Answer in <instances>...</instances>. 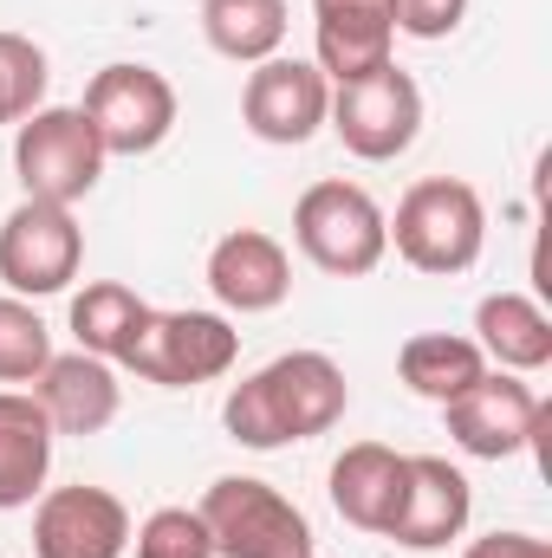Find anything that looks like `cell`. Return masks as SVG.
Returning <instances> with one entry per match:
<instances>
[{
	"mask_svg": "<svg viewBox=\"0 0 552 558\" xmlns=\"http://www.w3.org/2000/svg\"><path fill=\"white\" fill-rule=\"evenodd\" d=\"M397 254L416 274H468L488 247V208L461 175H422L410 195L397 202V221H384Z\"/></svg>",
	"mask_w": 552,
	"mask_h": 558,
	"instance_id": "7a4b0ae2",
	"label": "cell"
},
{
	"mask_svg": "<svg viewBox=\"0 0 552 558\" xmlns=\"http://www.w3.org/2000/svg\"><path fill=\"white\" fill-rule=\"evenodd\" d=\"M33 397L52 422V435H98L118 422V403H124V384L105 357L92 351H52V364L33 377Z\"/></svg>",
	"mask_w": 552,
	"mask_h": 558,
	"instance_id": "9a60e30c",
	"label": "cell"
},
{
	"mask_svg": "<svg viewBox=\"0 0 552 558\" xmlns=\"http://www.w3.org/2000/svg\"><path fill=\"white\" fill-rule=\"evenodd\" d=\"M208 292L228 312H274V305H286V292H292V260H286V247H279L274 234L235 228L208 254Z\"/></svg>",
	"mask_w": 552,
	"mask_h": 558,
	"instance_id": "2e32d148",
	"label": "cell"
},
{
	"mask_svg": "<svg viewBox=\"0 0 552 558\" xmlns=\"http://www.w3.org/2000/svg\"><path fill=\"white\" fill-rule=\"evenodd\" d=\"M143 318H149V305H143L124 279H92V286L72 299V338H79V351H92V357H105V364H118V357L131 351V338H137Z\"/></svg>",
	"mask_w": 552,
	"mask_h": 558,
	"instance_id": "44dd1931",
	"label": "cell"
},
{
	"mask_svg": "<svg viewBox=\"0 0 552 558\" xmlns=\"http://www.w3.org/2000/svg\"><path fill=\"white\" fill-rule=\"evenodd\" d=\"M325 124L338 131V143L351 149V156H364V162H391V156H404L422 131V92H416V78L391 59L384 72H371V78H351V85H332V111H325Z\"/></svg>",
	"mask_w": 552,
	"mask_h": 558,
	"instance_id": "ba28073f",
	"label": "cell"
},
{
	"mask_svg": "<svg viewBox=\"0 0 552 558\" xmlns=\"http://www.w3.org/2000/svg\"><path fill=\"white\" fill-rule=\"evenodd\" d=\"M448 416V435L475 454V461H507L520 448H533L540 422H547V403L533 397L527 377L514 371H481L455 403H442Z\"/></svg>",
	"mask_w": 552,
	"mask_h": 558,
	"instance_id": "30bf717a",
	"label": "cell"
},
{
	"mask_svg": "<svg viewBox=\"0 0 552 558\" xmlns=\"http://www.w3.org/2000/svg\"><path fill=\"white\" fill-rule=\"evenodd\" d=\"M79 260H85V234H79L72 208H59V202H20L0 221V279H7L13 299L65 292L79 279Z\"/></svg>",
	"mask_w": 552,
	"mask_h": 558,
	"instance_id": "9c48e42d",
	"label": "cell"
},
{
	"mask_svg": "<svg viewBox=\"0 0 552 558\" xmlns=\"http://www.w3.org/2000/svg\"><path fill=\"white\" fill-rule=\"evenodd\" d=\"M202 33L221 59L261 65L286 39V0H202Z\"/></svg>",
	"mask_w": 552,
	"mask_h": 558,
	"instance_id": "7402d4cb",
	"label": "cell"
},
{
	"mask_svg": "<svg viewBox=\"0 0 552 558\" xmlns=\"http://www.w3.org/2000/svg\"><path fill=\"white\" fill-rule=\"evenodd\" d=\"M235 357H241V331H235L221 312H149L118 364L137 371L143 384L195 390V384L228 377Z\"/></svg>",
	"mask_w": 552,
	"mask_h": 558,
	"instance_id": "5b68a950",
	"label": "cell"
},
{
	"mask_svg": "<svg viewBox=\"0 0 552 558\" xmlns=\"http://www.w3.org/2000/svg\"><path fill=\"white\" fill-rule=\"evenodd\" d=\"M312 33H319V72L325 85H351L391 65L397 20L391 0H312Z\"/></svg>",
	"mask_w": 552,
	"mask_h": 558,
	"instance_id": "5bb4252c",
	"label": "cell"
},
{
	"mask_svg": "<svg viewBox=\"0 0 552 558\" xmlns=\"http://www.w3.org/2000/svg\"><path fill=\"white\" fill-rule=\"evenodd\" d=\"M52 474V422L33 390H0V513L33 507Z\"/></svg>",
	"mask_w": 552,
	"mask_h": 558,
	"instance_id": "ac0fdd59",
	"label": "cell"
},
{
	"mask_svg": "<svg viewBox=\"0 0 552 558\" xmlns=\"http://www.w3.org/2000/svg\"><path fill=\"white\" fill-rule=\"evenodd\" d=\"M52 364V331L26 299H0V384H33Z\"/></svg>",
	"mask_w": 552,
	"mask_h": 558,
	"instance_id": "603a6c76",
	"label": "cell"
},
{
	"mask_svg": "<svg viewBox=\"0 0 552 558\" xmlns=\"http://www.w3.org/2000/svg\"><path fill=\"white\" fill-rule=\"evenodd\" d=\"M461 558H552V546L533 539V533H488V539H475Z\"/></svg>",
	"mask_w": 552,
	"mask_h": 558,
	"instance_id": "4316f807",
	"label": "cell"
},
{
	"mask_svg": "<svg viewBox=\"0 0 552 558\" xmlns=\"http://www.w3.org/2000/svg\"><path fill=\"white\" fill-rule=\"evenodd\" d=\"M292 241L299 254L332 279H364L384 267L391 254V228L384 208L358 189V182H312L292 208Z\"/></svg>",
	"mask_w": 552,
	"mask_h": 558,
	"instance_id": "3957f363",
	"label": "cell"
},
{
	"mask_svg": "<svg viewBox=\"0 0 552 558\" xmlns=\"http://www.w3.org/2000/svg\"><path fill=\"white\" fill-rule=\"evenodd\" d=\"M461 13H468V0H391L397 33H410V39H448L461 26Z\"/></svg>",
	"mask_w": 552,
	"mask_h": 558,
	"instance_id": "484cf974",
	"label": "cell"
},
{
	"mask_svg": "<svg viewBox=\"0 0 552 558\" xmlns=\"http://www.w3.org/2000/svg\"><path fill=\"white\" fill-rule=\"evenodd\" d=\"M397 371H404V384H410L416 397H429V403H455V397L488 371V357H481L475 338H455V331H416L410 344L397 351Z\"/></svg>",
	"mask_w": 552,
	"mask_h": 558,
	"instance_id": "ffe728a7",
	"label": "cell"
},
{
	"mask_svg": "<svg viewBox=\"0 0 552 558\" xmlns=\"http://www.w3.org/2000/svg\"><path fill=\"white\" fill-rule=\"evenodd\" d=\"M195 513L215 539V558H312L305 513L254 474H221Z\"/></svg>",
	"mask_w": 552,
	"mask_h": 558,
	"instance_id": "277c9868",
	"label": "cell"
},
{
	"mask_svg": "<svg viewBox=\"0 0 552 558\" xmlns=\"http://www.w3.org/2000/svg\"><path fill=\"white\" fill-rule=\"evenodd\" d=\"M13 175H20L26 202H59V208H72L79 195H92L98 175H105V149L92 137L85 111H72V105H39L33 118H20Z\"/></svg>",
	"mask_w": 552,
	"mask_h": 558,
	"instance_id": "8992f818",
	"label": "cell"
},
{
	"mask_svg": "<svg viewBox=\"0 0 552 558\" xmlns=\"http://www.w3.org/2000/svg\"><path fill=\"white\" fill-rule=\"evenodd\" d=\"M475 344L481 357H494L501 371L527 377V371H547L552 364V318L527 299V292H488L475 305Z\"/></svg>",
	"mask_w": 552,
	"mask_h": 558,
	"instance_id": "d6986e66",
	"label": "cell"
},
{
	"mask_svg": "<svg viewBox=\"0 0 552 558\" xmlns=\"http://www.w3.org/2000/svg\"><path fill=\"white\" fill-rule=\"evenodd\" d=\"M131 513L111 487H52L33 507V558H124Z\"/></svg>",
	"mask_w": 552,
	"mask_h": 558,
	"instance_id": "8fae6325",
	"label": "cell"
},
{
	"mask_svg": "<svg viewBox=\"0 0 552 558\" xmlns=\"http://www.w3.org/2000/svg\"><path fill=\"white\" fill-rule=\"evenodd\" d=\"M404 468H410V454H397L384 441H351L332 461V507H338V520L358 526V533H391L397 500H404Z\"/></svg>",
	"mask_w": 552,
	"mask_h": 558,
	"instance_id": "e0dca14e",
	"label": "cell"
},
{
	"mask_svg": "<svg viewBox=\"0 0 552 558\" xmlns=\"http://www.w3.org/2000/svg\"><path fill=\"white\" fill-rule=\"evenodd\" d=\"M345 403H351V384L345 371L325 357V351H286L267 371H254L248 384H235L228 397V435L241 448H286V441H312L325 428L345 422Z\"/></svg>",
	"mask_w": 552,
	"mask_h": 558,
	"instance_id": "6da1fadb",
	"label": "cell"
},
{
	"mask_svg": "<svg viewBox=\"0 0 552 558\" xmlns=\"http://www.w3.org/2000/svg\"><path fill=\"white\" fill-rule=\"evenodd\" d=\"M137 558H215V539H208L202 513H189V507H156L137 526Z\"/></svg>",
	"mask_w": 552,
	"mask_h": 558,
	"instance_id": "d4e9b609",
	"label": "cell"
},
{
	"mask_svg": "<svg viewBox=\"0 0 552 558\" xmlns=\"http://www.w3.org/2000/svg\"><path fill=\"white\" fill-rule=\"evenodd\" d=\"M46 52L26 33H0V124H20L46 105Z\"/></svg>",
	"mask_w": 552,
	"mask_h": 558,
	"instance_id": "cb8c5ba5",
	"label": "cell"
},
{
	"mask_svg": "<svg viewBox=\"0 0 552 558\" xmlns=\"http://www.w3.org/2000/svg\"><path fill=\"white\" fill-rule=\"evenodd\" d=\"M85 124L105 156H149L176 131V85L156 65H105L85 85Z\"/></svg>",
	"mask_w": 552,
	"mask_h": 558,
	"instance_id": "52a82bcc",
	"label": "cell"
},
{
	"mask_svg": "<svg viewBox=\"0 0 552 558\" xmlns=\"http://www.w3.org/2000/svg\"><path fill=\"white\" fill-rule=\"evenodd\" d=\"M325 111H332V85H325V72L319 65H305V59H261L254 72H248V92H241V118H248V131L261 143H279V149H292V143H305L319 124H325Z\"/></svg>",
	"mask_w": 552,
	"mask_h": 558,
	"instance_id": "7c38bea8",
	"label": "cell"
},
{
	"mask_svg": "<svg viewBox=\"0 0 552 558\" xmlns=\"http://www.w3.org/2000/svg\"><path fill=\"white\" fill-rule=\"evenodd\" d=\"M468 513H475L468 474L448 468L442 454H410V468H404V500H397V520H391L384 539H397L404 553H442L448 539L468 533Z\"/></svg>",
	"mask_w": 552,
	"mask_h": 558,
	"instance_id": "4fadbf2b",
	"label": "cell"
}]
</instances>
